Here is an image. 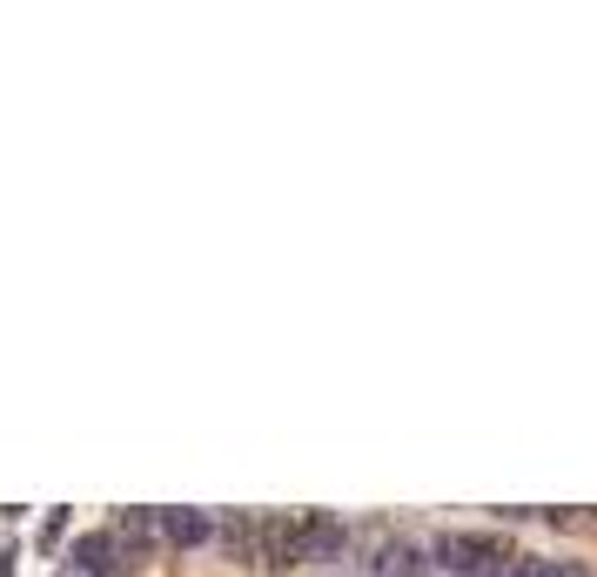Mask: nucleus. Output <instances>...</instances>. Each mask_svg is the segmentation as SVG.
<instances>
[{
  "label": "nucleus",
  "mask_w": 597,
  "mask_h": 577,
  "mask_svg": "<svg viewBox=\"0 0 597 577\" xmlns=\"http://www.w3.org/2000/svg\"><path fill=\"white\" fill-rule=\"evenodd\" d=\"M121 570H128V557H121V544H115L108 531L81 537V544L54 564V577H121Z\"/></svg>",
  "instance_id": "obj_1"
},
{
  "label": "nucleus",
  "mask_w": 597,
  "mask_h": 577,
  "mask_svg": "<svg viewBox=\"0 0 597 577\" xmlns=\"http://www.w3.org/2000/svg\"><path fill=\"white\" fill-rule=\"evenodd\" d=\"M255 564H263V570H296L302 564V517H263Z\"/></svg>",
  "instance_id": "obj_2"
},
{
  "label": "nucleus",
  "mask_w": 597,
  "mask_h": 577,
  "mask_svg": "<svg viewBox=\"0 0 597 577\" xmlns=\"http://www.w3.org/2000/svg\"><path fill=\"white\" fill-rule=\"evenodd\" d=\"M108 537L121 544V557H135V551H154V544H161V511H148V504L121 511V517L108 524Z\"/></svg>",
  "instance_id": "obj_3"
},
{
  "label": "nucleus",
  "mask_w": 597,
  "mask_h": 577,
  "mask_svg": "<svg viewBox=\"0 0 597 577\" xmlns=\"http://www.w3.org/2000/svg\"><path fill=\"white\" fill-rule=\"evenodd\" d=\"M209 537H215V517H209V511H189V504L161 511V544H175V551H195V544H209Z\"/></svg>",
  "instance_id": "obj_4"
},
{
  "label": "nucleus",
  "mask_w": 597,
  "mask_h": 577,
  "mask_svg": "<svg viewBox=\"0 0 597 577\" xmlns=\"http://www.w3.org/2000/svg\"><path fill=\"white\" fill-rule=\"evenodd\" d=\"M255 537H263V517L228 511V517H215V537H209V544H222L235 564H255Z\"/></svg>",
  "instance_id": "obj_5"
},
{
  "label": "nucleus",
  "mask_w": 597,
  "mask_h": 577,
  "mask_svg": "<svg viewBox=\"0 0 597 577\" xmlns=\"http://www.w3.org/2000/svg\"><path fill=\"white\" fill-rule=\"evenodd\" d=\"M343 524H335L329 511H309L302 517V564H322V557H335V551H343Z\"/></svg>",
  "instance_id": "obj_6"
},
{
  "label": "nucleus",
  "mask_w": 597,
  "mask_h": 577,
  "mask_svg": "<svg viewBox=\"0 0 597 577\" xmlns=\"http://www.w3.org/2000/svg\"><path fill=\"white\" fill-rule=\"evenodd\" d=\"M423 570H430V557H423L416 544H403V537H390L376 551V564H370V577H423Z\"/></svg>",
  "instance_id": "obj_7"
},
{
  "label": "nucleus",
  "mask_w": 597,
  "mask_h": 577,
  "mask_svg": "<svg viewBox=\"0 0 597 577\" xmlns=\"http://www.w3.org/2000/svg\"><path fill=\"white\" fill-rule=\"evenodd\" d=\"M61 531H67V511H54V517H47V524H41V544H47V551H54V537H61Z\"/></svg>",
  "instance_id": "obj_8"
},
{
  "label": "nucleus",
  "mask_w": 597,
  "mask_h": 577,
  "mask_svg": "<svg viewBox=\"0 0 597 577\" xmlns=\"http://www.w3.org/2000/svg\"><path fill=\"white\" fill-rule=\"evenodd\" d=\"M544 577H590L584 564H544Z\"/></svg>",
  "instance_id": "obj_9"
}]
</instances>
